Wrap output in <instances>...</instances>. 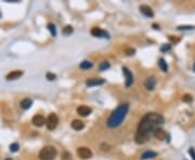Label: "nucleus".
<instances>
[{
  "label": "nucleus",
  "mask_w": 195,
  "mask_h": 160,
  "mask_svg": "<svg viewBox=\"0 0 195 160\" xmlns=\"http://www.w3.org/2000/svg\"><path fill=\"white\" fill-rule=\"evenodd\" d=\"M71 125L75 131H80V130H82V129L85 128V123L82 120H79V119H76V120L73 121L71 123Z\"/></svg>",
  "instance_id": "14"
},
{
  "label": "nucleus",
  "mask_w": 195,
  "mask_h": 160,
  "mask_svg": "<svg viewBox=\"0 0 195 160\" xmlns=\"http://www.w3.org/2000/svg\"><path fill=\"white\" fill-rule=\"evenodd\" d=\"M171 50V44L170 43H165L163 46L160 47V51L162 52H168V51Z\"/></svg>",
  "instance_id": "23"
},
{
  "label": "nucleus",
  "mask_w": 195,
  "mask_h": 160,
  "mask_svg": "<svg viewBox=\"0 0 195 160\" xmlns=\"http://www.w3.org/2000/svg\"><path fill=\"white\" fill-rule=\"evenodd\" d=\"M128 110H129V104L128 103L121 104V105L111 114L110 117H108V119H107L106 121L107 127L111 129L119 127V125H121V122L124 121V119L126 118V116H127Z\"/></svg>",
  "instance_id": "2"
},
{
  "label": "nucleus",
  "mask_w": 195,
  "mask_h": 160,
  "mask_svg": "<svg viewBox=\"0 0 195 160\" xmlns=\"http://www.w3.org/2000/svg\"><path fill=\"white\" fill-rule=\"evenodd\" d=\"M57 125H59V117H57L55 114H50L46 119V125L47 129L52 131L57 128Z\"/></svg>",
  "instance_id": "4"
},
{
  "label": "nucleus",
  "mask_w": 195,
  "mask_h": 160,
  "mask_svg": "<svg viewBox=\"0 0 195 160\" xmlns=\"http://www.w3.org/2000/svg\"><path fill=\"white\" fill-rule=\"evenodd\" d=\"M169 39H170L171 41H174V42H178V41L180 40V39H177V38H174V37H171V36L169 37Z\"/></svg>",
  "instance_id": "31"
},
{
  "label": "nucleus",
  "mask_w": 195,
  "mask_h": 160,
  "mask_svg": "<svg viewBox=\"0 0 195 160\" xmlns=\"http://www.w3.org/2000/svg\"><path fill=\"white\" fill-rule=\"evenodd\" d=\"M125 52H126V54H127V55L131 56V55H133V54L135 53V49H132V48H127V49L125 50Z\"/></svg>",
  "instance_id": "28"
},
{
  "label": "nucleus",
  "mask_w": 195,
  "mask_h": 160,
  "mask_svg": "<svg viewBox=\"0 0 195 160\" xmlns=\"http://www.w3.org/2000/svg\"><path fill=\"white\" fill-rule=\"evenodd\" d=\"M182 101L185 102V103H190V102L193 101V96H192L191 94H184L183 97H182Z\"/></svg>",
  "instance_id": "25"
},
{
  "label": "nucleus",
  "mask_w": 195,
  "mask_h": 160,
  "mask_svg": "<svg viewBox=\"0 0 195 160\" xmlns=\"http://www.w3.org/2000/svg\"><path fill=\"white\" fill-rule=\"evenodd\" d=\"M155 85H156V78L155 77L151 76V77H149V78H146L145 82H144V87L146 88V90L152 91V90H154Z\"/></svg>",
  "instance_id": "11"
},
{
  "label": "nucleus",
  "mask_w": 195,
  "mask_h": 160,
  "mask_svg": "<svg viewBox=\"0 0 195 160\" xmlns=\"http://www.w3.org/2000/svg\"><path fill=\"white\" fill-rule=\"evenodd\" d=\"M46 77H47V79H48V80L52 81V80H55V78H57V75H54V74H52V73H47Z\"/></svg>",
  "instance_id": "27"
},
{
  "label": "nucleus",
  "mask_w": 195,
  "mask_h": 160,
  "mask_svg": "<svg viewBox=\"0 0 195 160\" xmlns=\"http://www.w3.org/2000/svg\"><path fill=\"white\" fill-rule=\"evenodd\" d=\"M32 122H33V125H36V127H43V125L46 123V119H45V117L41 116V115H36V116L33 117Z\"/></svg>",
  "instance_id": "10"
},
{
  "label": "nucleus",
  "mask_w": 195,
  "mask_h": 160,
  "mask_svg": "<svg viewBox=\"0 0 195 160\" xmlns=\"http://www.w3.org/2000/svg\"><path fill=\"white\" fill-rule=\"evenodd\" d=\"M48 29H49V32H51V35L55 37L57 36V28H55V25L52 24V23H49L48 24Z\"/></svg>",
  "instance_id": "22"
},
{
  "label": "nucleus",
  "mask_w": 195,
  "mask_h": 160,
  "mask_svg": "<svg viewBox=\"0 0 195 160\" xmlns=\"http://www.w3.org/2000/svg\"><path fill=\"white\" fill-rule=\"evenodd\" d=\"M18 148H20V146H18V143H13V144L10 145V152H12V153H16Z\"/></svg>",
  "instance_id": "26"
},
{
  "label": "nucleus",
  "mask_w": 195,
  "mask_h": 160,
  "mask_svg": "<svg viewBox=\"0 0 195 160\" xmlns=\"http://www.w3.org/2000/svg\"><path fill=\"white\" fill-rule=\"evenodd\" d=\"M4 160H12V159H11V158H6Z\"/></svg>",
  "instance_id": "33"
},
{
  "label": "nucleus",
  "mask_w": 195,
  "mask_h": 160,
  "mask_svg": "<svg viewBox=\"0 0 195 160\" xmlns=\"http://www.w3.org/2000/svg\"><path fill=\"white\" fill-rule=\"evenodd\" d=\"M0 18H1V12H0Z\"/></svg>",
  "instance_id": "35"
},
{
  "label": "nucleus",
  "mask_w": 195,
  "mask_h": 160,
  "mask_svg": "<svg viewBox=\"0 0 195 160\" xmlns=\"http://www.w3.org/2000/svg\"><path fill=\"white\" fill-rule=\"evenodd\" d=\"M91 35L93 37H98V38H110V36L105 30L99 28V27H93L91 29Z\"/></svg>",
  "instance_id": "7"
},
{
  "label": "nucleus",
  "mask_w": 195,
  "mask_h": 160,
  "mask_svg": "<svg viewBox=\"0 0 195 160\" xmlns=\"http://www.w3.org/2000/svg\"><path fill=\"white\" fill-rule=\"evenodd\" d=\"M165 119L160 114L157 113H149L143 116L140 123L138 125L137 134H135V143L137 144H144L149 141L154 132L164 125Z\"/></svg>",
  "instance_id": "1"
},
{
  "label": "nucleus",
  "mask_w": 195,
  "mask_h": 160,
  "mask_svg": "<svg viewBox=\"0 0 195 160\" xmlns=\"http://www.w3.org/2000/svg\"><path fill=\"white\" fill-rule=\"evenodd\" d=\"M195 26L191 25H182V26H178V30H192L194 29Z\"/></svg>",
  "instance_id": "24"
},
{
  "label": "nucleus",
  "mask_w": 195,
  "mask_h": 160,
  "mask_svg": "<svg viewBox=\"0 0 195 160\" xmlns=\"http://www.w3.org/2000/svg\"><path fill=\"white\" fill-rule=\"evenodd\" d=\"M189 154H190V156L192 157V159L195 160V149L193 147H191V148L189 149Z\"/></svg>",
  "instance_id": "30"
},
{
  "label": "nucleus",
  "mask_w": 195,
  "mask_h": 160,
  "mask_svg": "<svg viewBox=\"0 0 195 160\" xmlns=\"http://www.w3.org/2000/svg\"><path fill=\"white\" fill-rule=\"evenodd\" d=\"M77 155L82 159H89L92 157V152L88 147H79L77 149Z\"/></svg>",
  "instance_id": "6"
},
{
  "label": "nucleus",
  "mask_w": 195,
  "mask_h": 160,
  "mask_svg": "<svg viewBox=\"0 0 195 160\" xmlns=\"http://www.w3.org/2000/svg\"><path fill=\"white\" fill-rule=\"evenodd\" d=\"M158 66H160V70H163L164 73H167V71H168V65H167V63L165 62V60H164L163 57L158 60Z\"/></svg>",
  "instance_id": "18"
},
{
  "label": "nucleus",
  "mask_w": 195,
  "mask_h": 160,
  "mask_svg": "<svg viewBox=\"0 0 195 160\" xmlns=\"http://www.w3.org/2000/svg\"><path fill=\"white\" fill-rule=\"evenodd\" d=\"M193 69H194V71H195V63H194V65H193Z\"/></svg>",
  "instance_id": "34"
},
{
  "label": "nucleus",
  "mask_w": 195,
  "mask_h": 160,
  "mask_svg": "<svg viewBox=\"0 0 195 160\" xmlns=\"http://www.w3.org/2000/svg\"><path fill=\"white\" fill-rule=\"evenodd\" d=\"M71 154L68 153V152H64L62 154V160H69L71 159Z\"/></svg>",
  "instance_id": "29"
},
{
  "label": "nucleus",
  "mask_w": 195,
  "mask_h": 160,
  "mask_svg": "<svg viewBox=\"0 0 195 160\" xmlns=\"http://www.w3.org/2000/svg\"><path fill=\"white\" fill-rule=\"evenodd\" d=\"M111 67V64L107 62V61H103V62H101V64H100L99 68L101 71H104L106 70V69H108V68Z\"/></svg>",
  "instance_id": "20"
},
{
  "label": "nucleus",
  "mask_w": 195,
  "mask_h": 160,
  "mask_svg": "<svg viewBox=\"0 0 195 160\" xmlns=\"http://www.w3.org/2000/svg\"><path fill=\"white\" fill-rule=\"evenodd\" d=\"M57 156V149L53 146H45L39 152V159L40 160H53Z\"/></svg>",
  "instance_id": "3"
},
{
  "label": "nucleus",
  "mask_w": 195,
  "mask_h": 160,
  "mask_svg": "<svg viewBox=\"0 0 195 160\" xmlns=\"http://www.w3.org/2000/svg\"><path fill=\"white\" fill-rule=\"evenodd\" d=\"M153 28L154 29H158V30H160V25H157V24H153Z\"/></svg>",
  "instance_id": "32"
},
{
  "label": "nucleus",
  "mask_w": 195,
  "mask_h": 160,
  "mask_svg": "<svg viewBox=\"0 0 195 160\" xmlns=\"http://www.w3.org/2000/svg\"><path fill=\"white\" fill-rule=\"evenodd\" d=\"M123 70V74L125 76V81H126V87L129 88L130 85L133 83V76H132V73L127 67H123L121 68Z\"/></svg>",
  "instance_id": "5"
},
{
  "label": "nucleus",
  "mask_w": 195,
  "mask_h": 160,
  "mask_svg": "<svg viewBox=\"0 0 195 160\" xmlns=\"http://www.w3.org/2000/svg\"><path fill=\"white\" fill-rule=\"evenodd\" d=\"M74 32V28L72 27L71 25H66L65 27L63 28V30H62V32H63V35L65 36H68V35H72V32Z\"/></svg>",
  "instance_id": "21"
},
{
  "label": "nucleus",
  "mask_w": 195,
  "mask_h": 160,
  "mask_svg": "<svg viewBox=\"0 0 195 160\" xmlns=\"http://www.w3.org/2000/svg\"><path fill=\"white\" fill-rule=\"evenodd\" d=\"M105 80L101 78H93V79H88L86 81V85L88 87H94V85H104Z\"/></svg>",
  "instance_id": "12"
},
{
  "label": "nucleus",
  "mask_w": 195,
  "mask_h": 160,
  "mask_svg": "<svg viewBox=\"0 0 195 160\" xmlns=\"http://www.w3.org/2000/svg\"><path fill=\"white\" fill-rule=\"evenodd\" d=\"M154 136H155L157 140H160V141H163V140H165L167 137V134L166 132L164 131L162 128H158L157 130H156L155 132H154Z\"/></svg>",
  "instance_id": "16"
},
{
  "label": "nucleus",
  "mask_w": 195,
  "mask_h": 160,
  "mask_svg": "<svg viewBox=\"0 0 195 160\" xmlns=\"http://www.w3.org/2000/svg\"><path fill=\"white\" fill-rule=\"evenodd\" d=\"M92 113V109L90 107L86 106V105H82L77 108V114L80 115L82 117H87L89 115Z\"/></svg>",
  "instance_id": "9"
},
{
  "label": "nucleus",
  "mask_w": 195,
  "mask_h": 160,
  "mask_svg": "<svg viewBox=\"0 0 195 160\" xmlns=\"http://www.w3.org/2000/svg\"><path fill=\"white\" fill-rule=\"evenodd\" d=\"M20 105H21V107L23 109H29L33 105V101L30 100V99H28V97H26V99L21 101V104H20Z\"/></svg>",
  "instance_id": "17"
},
{
  "label": "nucleus",
  "mask_w": 195,
  "mask_h": 160,
  "mask_svg": "<svg viewBox=\"0 0 195 160\" xmlns=\"http://www.w3.org/2000/svg\"><path fill=\"white\" fill-rule=\"evenodd\" d=\"M93 66V64L90 62V61H82V63L79 64V67L82 68V69H90V68L92 67Z\"/></svg>",
  "instance_id": "19"
},
{
  "label": "nucleus",
  "mask_w": 195,
  "mask_h": 160,
  "mask_svg": "<svg viewBox=\"0 0 195 160\" xmlns=\"http://www.w3.org/2000/svg\"><path fill=\"white\" fill-rule=\"evenodd\" d=\"M157 157V153L153 152V150H146L141 155V159L142 160H147V159H152V158H155Z\"/></svg>",
  "instance_id": "15"
},
{
  "label": "nucleus",
  "mask_w": 195,
  "mask_h": 160,
  "mask_svg": "<svg viewBox=\"0 0 195 160\" xmlns=\"http://www.w3.org/2000/svg\"><path fill=\"white\" fill-rule=\"evenodd\" d=\"M139 9H140V12H141L144 16H146V18H153V16H154V12H153L152 8L149 7V6L142 4V6H140Z\"/></svg>",
  "instance_id": "8"
},
{
  "label": "nucleus",
  "mask_w": 195,
  "mask_h": 160,
  "mask_svg": "<svg viewBox=\"0 0 195 160\" xmlns=\"http://www.w3.org/2000/svg\"><path fill=\"white\" fill-rule=\"evenodd\" d=\"M22 76H23V71L22 70H13L9 73L6 78H7V80H16Z\"/></svg>",
  "instance_id": "13"
}]
</instances>
